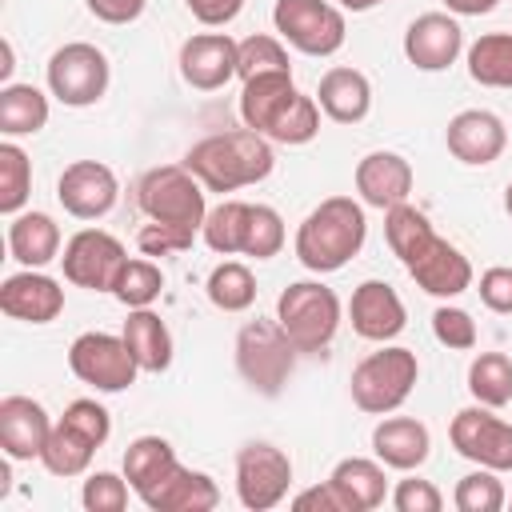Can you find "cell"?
I'll return each instance as SVG.
<instances>
[{"mask_svg": "<svg viewBox=\"0 0 512 512\" xmlns=\"http://www.w3.org/2000/svg\"><path fill=\"white\" fill-rule=\"evenodd\" d=\"M248 216H252V204L244 200H220L216 208H208L204 216V244L216 252V256H236L244 252V236H248Z\"/></svg>", "mask_w": 512, "mask_h": 512, "instance_id": "836d02e7", "label": "cell"}, {"mask_svg": "<svg viewBox=\"0 0 512 512\" xmlns=\"http://www.w3.org/2000/svg\"><path fill=\"white\" fill-rule=\"evenodd\" d=\"M432 336L444 344V348H456V352H468L476 348V320L472 312L456 308V304H440L432 312Z\"/></svg>", "mask_w": 512, "mask_h": 512, "instance_id": "ee69618b", "label": "cell"}, {"mask_svg": "<svg viewBox=\"0 0 512 512\" xmlns=\"http://www.w3.org/2000/svg\"><path fill=\"white\" fill-rule=\"evenodd\" d=\"M328 484L340 492V500H344L348 512H372V508H380L384 496H388L384 464H380V460H364V456H344V460L332 468Z\"/></svg>", "mask_w": 512, "mask_h": 512, "instance_id": "d4e9b609", "label": "cell"}, {"mask_svg": "<svg viewBox=\"0 0 512 512\" xmlns=\"http://www.w3.org/2000/svg\"><path fill=\"white\" fill-rule=\"evenodd\" d=\"M468 76L484 88H512V32H484L468 48Z\"/></svg>", "mask_w": 512, "mask_h": 512, "instance_id": "d6a6232c", "label": "cell"}, {"mask_svg": "<svg viewBox=\"0 0 512 512\" xmlns=\"http://www.w3.org/2000/svg\"><path fill=\"white\" fill-rule=\"evenodd\" d=\"M48 436H52V420L40 400L32 396L0 400V448L8 460H40Z\"/></svg>", "mask_w": 512, "mask_h": 512, "instance_id": "d6986e66", "label": "cell"}, {"mask_svg": "<svg viewBox=\"0 0 512 512\" xmlns=\"http://www.w3.org/2000/svg\"><path fill=\"white\" fill-rule=\"evenodd\" d=\"M316 132H320V104H316V96L296 92L292 104L268 128V140L272 144H308V140H316Z\"/></svg>", "mask_w": 512, "mask_h": 512, "instance_id": "ab89813d", "label": "cell"}, {"mask_svg": "<svg viewBox=\"0 0 512 512\" xmlns=\"http://www.w3.org/2000/svg\"><path fill=\"white\" fill-rule=\"evenodd\" d=\"M60 420H64V424H72L80 436H88L96 448L112 436V416H108V408H104V404H96V400H88V396H84V400H72V404L64 408V416H60Z\"/></svg>", "mask_w": 512, "mask_h": 512, "instance_id": "bcb514c9", "label": "cell"}, {"mask_svg": "<svg viewBox=\"0 0 512 512\" xmlns=\"http://www.w3.org/2000/svg\"><path fill=\"white\" fill-rule=\"evenodd\" d=\"M236 368L252 392L280 396L296 368V344L288 340L280 320H248L236 332Z\"/></svg>", "mask_w": 512, "mask_h": 512, "instance_id": "5b68a950", "label": "cell"}, {"mask_svg": "<svg viewBox=\"0 0 512 512\" xmlns=\"http://www.w3.org/2000/svg\"><path fill=\"white\" fill-rule=\"evenodd\" d=\"M48 124V96L36 84H4L0 88V132L32 136Z\"/></svg>", "mask_w": 512, "mask_h": 512, "instance_id": "f546056e", "label": "cell"}, {"mask_svg": "<svg viewBox=\"0 0 512 512\" xmlns=\"http://www.w3.org/2000/svg\"><path fill=\"white\" fill-rule=\"evenodd\" d=\"M392 508L396 512H440L444 508V496L432 480H420V476H408L392 488Z\"/></svg>", "mask_w": 512, "mask_h": 512, "instance_id": "7dc6e473", "label": "cell"}, {"mask_svg": "<svg viewBox=\"0 0 512 512\" xmlns=\"http://www.w3.org/2000/svg\"><path fill=\"white\" fill-rule=\"evenodd\" d=\"M0 308H4V316L24 320V324H52L64 312V288L52 276H44L40 268H24V272L4 276Z\"/></svg>", "mask_w": 512, "mask_h": 512, "instance_id": "ac0fdd59", "label": "cell"}, {"mask_svg": "<svg viewBox=\"0 0 512 512\" xmlns=\"http://www.w3.org/2000/svg\"><path fill=\"white\" fill-rule=\"evenodd\" d=\"M444 140H448V152H452L460 164L484 168V164H492V160L504 152L508 128H504V120H500L496 112H488V108H464V112H456V116L448 120Z\"/></svg>", "mask_w": 512, "mask_h": 512, "instance_id": "e0dca14e", "label": "cell"}, {"mask_svg": "<svg viewBox=\"0 0 512 512\" xmlns=\"http://www.w3.org/2000/svg\"><path fill=\"white\" fill-rule=\"evenodd\" d=\"M68 368L80 384L96 392H124L136 384V372H140L124 336H112V332H80L68 348Z\"/></svg>", "mask_w": 512, "mask_h": 512, "instance_id": "9c48e42d", "label": "cell"}, {"mask_svg": "<svg viewBox=\"0 0 512 512\" xmlns=\"http://www.w3.org/2000/svg\"><path fill=\"white\" fill-rule=\"evenodd\" d=\"M28 196H32V160L20 144L4 140L0 144V212L20 216Z\"/></svg>", "mask_w": 512, "mask_h": 512, "instance_id": "8d00e7d4", "label": "cell"}, {"mask_svg": "<svg viewBox=\"0 0 512 512\" xmlns=\"http://www.w3.org/2000/svg\"><path fill=\"white\" fill-rule=\"evenodd\" d=\"M8 252L24 268H44L60 260V224L48 212H20L8 224Z\"/></svg>", "mask_w": 512, "mask_h": 512, "instance_id": "484cf974", "label": "cell"}, {"mask_svg": "<svg viewBox=\"0 0 512 512\" xmlns=\"http://www.w3.org/2000/svg\"><path fill=\"white\" fill-rule=\"evenodd\" d=\"M448 440L464 460H472L480 468H492V472H512V424L492 416L488 404L460 408L452 416Z\"/></svg>", "mask_w": 512, "mask_h": 512, "instance_id": "7c38bea8", "label": "cell"}, {"mask_svg": "<svg viewBox=\"0 0 512 512\" xmlns=\"http://www.w3.org/2000/svg\"><path fill=\"white\" fill-rule=\"evenodd\" d=\"M204 184L184 168V164H160L152 172L140 176L136 184V200L140 212L148 220H164V224H184V228H204L208 204H204Z\"/></svg>", "mask_w": 512, "mask_h": 512, "instance_id": "8992f818", "label": "cell"}, {"mask_svg": "<svg viewBox=\"0 0 512 512\" xmlns=\"http://www.w3.org/2000/svg\"><path fill=\"white\" fill-rule=\"evenodd\" d=\"M272 24L280 40L304 56H332L344 48V36H348L344 8L328 0H276Z\"/></svg>", "mask_w": 512, "mask_h": 512, "instance_id": "52a82bcc", "label": "cell"}, {"mask_svg": "<svg viewBox=\"0 0 512 512\" xmlns=\"http://www.w3.org/2000/svg\"><path fill=\"white\" fill-rule=\"evenodd\" d=\"M292 484V460L284 448L268 440H248L236 452V496L252 512H268L288 496Z\"/></svg>", "mask_w": 512, "mask_h": 512, "instance_id": "30bf717a", "label": "cell"}, {"mask_svg": "<svg viewBox=\"0 0 512 512\" xmlns=\"http://www.w3.org/2000/svg\"><path fill=\"white\" fill-rule=\"evenodd\" d=\"M480 300H484V308H492V312H500V316H512V268H504V264H496V268H488L484 276H480Z\"/></svg>", "mask_w": 512, "mask_h": 512, "instance_id": "c3c4849f", "label": "cell"}, {"mask_svg": "<svg viewBox=\"0 0 512 512\" xmlns=\"http://www.w3.org/2000/svg\"><path fill=\"white\" fill-rule=\"evenodd\" d=\"M176 468H180V460L164 436H136L124 448V480L132 484V492L140 500H148Z\"/></svg>", "mask_w": 512, "mask_h": 512, "instance_id": "4316f807", "label": "cell"}, {"mask_svg": "<svg viewBox=\"0 0 512 512\" xmlns=\"http://www.w3.org/2000/svg\"><path fill=\"white\" fill-rule=\"evenodd\" d=\"M316 104L336 124H360L372 112V84L360 68H328L316 88Z\"/></svg>", "mask_w": 512, "mask_h": 512, "instance_id": "603a6c76", "label": "cell"}, {"mask_svg": "<svg viewBox=\"0 0 512 512\" xmlns=\"http://www.w3.org/2000/svg\"><path fill=\"white\" fill-rule=\"evenodd\" d=\"M452 504L460 512H500L508 504V496H504V484L496 480L492 468H476V472L460 476V484L452 492Z\"/></svg>", "mask_w": 512, "mask_h": 512, "instance_id": "60d3db41", "label": "cell"}, {"mask_svg": "<svg viewBox=\"0 0 512 512\" xmlns=\"http://www.w3.org/2000/svg\"><path fill=\"white\" fill-rule=\"evenodd\" d=\"M92 456H96V444L88 440V436H80L72 424H64V420H56L52 424V436H48V444H44V452H40V464L52 472V476H84L88 472V464H92Z\"/></svg>", "mask_w": 512, "mask_h": 512, "instance_id": "1f68e13d", "label": "cell"}, {"mask_svg": "<svg viewBox=\"0 0 512 512\" xmlns=\"http://www.w3.org/2000/svg\"><path fill=\"white\" fill-rule=\"evenodd\" d=\"M84 4H88V12H92L96 20H104V24H132V20L144 12L148 0H84Z\"/></svg>", "mask_w": 512, "mask_h": 512, "instance_id": "816d5d0a", "label": "cell"}, {"mask_svg": "<svg viewBox=\"0 0 512 512\" xmlns=\"http://www.w3.org/2000/svg\"><path fill=\"white\" fill-rule=\"evenodd\" d=\"M376 4H384V0H336V8H344V12H368Z\"/></svg>", "mask_w": 512, "mask_h": 512, "instance_id": "11a10c76", "label": "cell"}, {"mask_svg": "<svg viewBox=\"0 0 512 512\" xmlns=\"http://www.w3.org/2000/svg\"><path fill=\"white\" fill-rule=\"evenodd\" d=\"M460 48H464V32H460L456 16H448V12H424L404 32V56L420 72H444V68H452L456 56H460Z\"/></svg>", "mask_w": 512, "mask_h": 512, "instance_id": "9a60e30c", "label": "cell"}, {"mask_svg": "<svg viewBox=\"0 0 512 512\" xmlns=\"http://www.w3.org/2000/svg\"><path fill=\"white\" fill-rule=\"evenodd\" d=\"M184 168L208 192H236V188L268 180L276 168V156H272L268 136H260L252 128H232V132H216V136H204L200 144H192L184 156Z\"/></svg>", "mask_w": 512, "mask_h": 512, "instance_id": "6da1fadb", "label": "cell"}, {"mask_svg": "<svg viewBox=\"0 0 512 512\" xmlns=\"http://www.w3.org/2000/svg\"><path fill=\"white\" fill-rule=\"evenodd\" d=\"M184 8H188L200 24H208V28H224V24H232V20L240 16L244 0H184Z\"/></svg>", "mask_w": 512, "mask_h": 512, "instance_id": "681fc988", "label": "cell"}, {"mask_svg": "<svg viewBox=\"0 0 512 512\" xmlns=\"http://www.w3.org/2000/svg\"><path fill=\"white\" fill-rule=\"evenodd\" d=\"M180 76L200 92H216L236 76V40L228 32H196L180 44Z\"/></svg>", "mask_w": 512, "mask_h": 512, "instance_id": "2e32d148", "label": "cell"}, {"mask_svg": "<svg viewBox=\"0 0 512 512\" xmlns=\"http://www.w3.org/2000/svg\"><path fill=\"white\" fill-rule=\"evenodd\" d=\"M284 248V220L272 204H252L248 216V236H244V256L252 260H268Z\"/></svg>", "mask_w": 512, "mask_h": 512, "instance_id": "b9f144b4", "label": "cell"}, {"mask_svg": "<svg viewBox=\"0 0 512 512\" xmlns=\"http://www.w3.org/2000/svg\"><path fill=\"white\" fill-rule=\"evenodd\" d=\"M292 508H296V512H348L344 500H340V492H336L328 480L316 484V488L296 492V496H292Z\"/></svg>", "mask_w": 512, "mask_h": 512, "instance_id": "f907efd6", "label": "cell"}, {"mask_svg": "<svg viewBox=\"0 0 512 512\" xmlns=\"http://www.w3.org/2000/svg\"><path fill=\"white\" fill-rule=\"evenodd\" d=\"M12 68H16V64H12V44L4 40V44H0V80H4V84H8V76H12Z\"/></svg>", "mask_w": 512, "mask_h": 512, "instance_id": "db71d44e", "label": "cell"}, {"mask_svg": "<svg viewBox=\"0 0 512 512\" xmlns=\"http://www.w3.org/2000/svg\"><path fill=\"white\" fill-rule=\"evenodd\" d=\"M264 72H292L284 40L280 36H268V32H256V36L236 40V76L240 80H252V76H264Z\"/></svg>", "mask_w": 512, "mask_h": 512, "instance_id": "74e56055", "label": "cell"}, {"mask_svg": "<svg viewBox=\"0 0 512 512\" xmlns=\"http://www.w3.org/2000/svg\"><path fill=\"white\" fill-rule=\"evenodd\" d=\"M292 96H296L292 72H264V76L244 80V88H240V120H244V128L268 136V128L292 104Z\"/></svg>", "mask_w": 512, "mask_h": 512, "instance_id": "cb8c5ba5", "label": "cell"}, {"mask_svg": "<svg viewBox=\"0 0 512 512\" xmlns=\"http://www.w3.org/2000/svg\"><path fill=\"white\" fill-rule=\"evenodd\" d=\"M128 480L116 476V472H92L84 480V492H80V504L88 512H124L128 508Z\"/></svg>", "mask_w": 512, "mask_h": 512, "instance_id": "f6af8a7d", "label": "cell"}, {"mask_svg": "<svg viewBox=\"0 0 512 512\" xmlns=\"http://www.w3.org/2000/svg\"><path fill=\"white\" fill-rule=\"evenodd\" d=\"M384 240H388L392 256L408 268V264H412V260H416V256L436 240V232H432L428 216L404 200V204H396V208H388V212H384Z\"/></svg>", "mask_w": 512, "mask_h": 512, "instance_id": "4dcf8cb0", "label": "cell"}, {"mask_svg": "<svg viewBox=\"0 0 512 512\" xmlns=\"http://www.w3.org/2000/svg\"><path fill=\"white\" fill-rule=\"evenodd\" d=\"M468 392L476 396V404L504 408L512 400V356H504V352H480L468 364Z\"/></svg>", "mask_w": 512, "mask_h": 512, "instance_id": "d590c367", "label": "cell"}, {"mask_svg": "<svg viewBox=\"0 0 512 512\" xmlns=\"http://www.w3.org/2000/svg\"><path fill=\"white\" fill-rule=\"evenodd\" d=\"M368 236L364 208L352 196H328L320 200L296 228V260L308 272H340Z\"/></svg>", "mask_w": 512, "mask_h": 512, "instance_id": "7a4b0ae2", "label": "cell"}, {"mask_svg": "<svg viewBox=\"0 0 512 512\" xmlns=\"http://www.w3.org/2000/svg\"><path fill=\"white\" fill-rule=\"evenodd\" d=\"M276 320L296 352H324L340 328V296L320 280H296L280 292Z\"/></svg>", "mask_w": 512, "mask_h": 512, "instance_id": "277c9868", "label": "cell"}, {"mask_svg": "<svg viewBox=\"0 0 512 512\" xmlns=\"http://www.w3.org/2000/svg\"><path fill=\"white\" fill-rule=\"evenodd\" d=\"M196 240V228H184V224H164V220H152L136 232V248L144 256H176V252H188Z\"/></svg>", "mask_w": 512, "mask_h": 512, "instance_id": "7bdbcfd3", "label": "cell"}, {"mask_svg": "<svg viewBox=\"0 0 512 512\" xmlns=\"http://www.w3.org/2000/svg\"><path fill=\"white\" fill-rule=\"evenodd\" d=\"M164 292V276L152 260H128L116 276V288L112 296L124 304V308H152Z\"/></svg>", "mask_w": 512, "mask_h": 512, "instance_id": "f35d334b", "label": "cell"}, {"mask_svg": "<svg viewBox=\"0 0 512 512\" xmlns=\"http://www.w3.org/2000/svg\"><path fill=\"white\" fill-rule=\"evenodd\" d=\"M356 192L368 208H396L412 192V164L400 152H368L356 164Z\"/></svg>", "mask_w": 512, "mask_h": 512, "instance_id": "44dd1931", "label": "cell"}, {"mask_svg": "<svg viewBox=\"0 0 512 512\" xmlns=\"http://www.w3.org/2000/svg\"><path fill=\"white\" fill-rule=\"evenodd\" d=\"M408 276L428 292V296H440V300H452L460 292L472 288V264L468 256L448 244L444 236H436L412 264H408Z\"/></svg>", "mask_w": 512, "mask_h": 512, "instance_id": "ffe728a7", "label": "cell"}, {"mask_svg": "<svg viewBox=\"0 0 512 512\" xmlns=\"http://www.w3.org/2000/svg\"><path fill=\"white\" fill-rule=\"evenodd\" d=\"M416 376H420V360L412 348H400V344L380 348L352 368V380H348L352 404L368 416H388L412 396Z\"/></svg>", "mask_w": 512, "mask_h": 512, "instance_id": "3957f363", "label": "cell"}, {"mask_svg": "<svg viewBox=\"0 0 512 512\" xmlns=\"http://www.w3.org/2000/svg\"><path fill=\"white\" fill-rule=\"evenodd\" d=\"M44 80H48V92L64 104V108H88L96 104L104 92H108V56L96 48V44H84V40H72L64 48H56L48 56V68H44Z\"/></svg>", "mask_w": 512, "mask_h": 512, "instance_id": "ba28073f", "label": "cell"}, {"mask_svg": "<svg viewBox=\"0 0 512 512\" xmlns=\"http://www.w3.org/2000/svg\"><path fill=\"white\" fill-rule=\"evenodd\" d=\"M500 0H444V8L452 12V16H484V12H492Z\"/></svg>", "mask_w": 512, "mask_h": 512, "instance_id": "f5cc1de1", "label": "cell"}, {"mask_svg": "<svg viewBox=\"0 0 512 512\" xmlns=\"http://www.w3.org/2000/svg\"><path fill=\"white\" fill-rule=\"evenodd\" d=\"M504 212H508V216H512V184H508V188H504Z\"/></svg>", "mask_w": 512, "mask_h": 512, "instance_id": "9f6ffc18", "label": "cell"}, {"mask_svg": "<svg viewBox=\"0 0 512 512\" xmlns=\"http://www.w3.org/2000/svg\"><path fill=\"white\" fill-rule=\"evenodd\" d=\"M348 320H352L356 336L384 344V340H396L404 332L408 312H404L400 292L388 280H364V284H356V292L348 300Z\"/></svg>", "mask_w": 512, "mask_h": 512, "instance_id": "5bb4252c", "label": "cell"}, {"mask_svg": "<svg viewBox=\"0 0 512 512\" xmlns=\"http://www.w3.org/2000/svg\"><path fill=\"white\" fill-rule=\"evenodd\" d=\"M60 264H64V280L68 284L88 288V292H112L120 268L128 264V256H124V244L112 232L80 228L76 236H68Z\"/></svg>", "mask_w": 512, "mask_h": 512, "instance_id": "8fae6325", "label": "cell"}, {"mask_svg": "<svg viewBox=\"0 0 512 512\" xmlns=\"http://www.w3.org/2000/svg\"><path fill=\"white\" fill-rule=\"evenodd\" d=\"M208 300L220 308V312H248L256 304V276L248 264L240 260H220L212 272H208V284H204Z\"/></svg>", "mask_w": 512, "mask_h": 512, "instance_id": "e575fe53", "label": "cell"}, {"mask_svg": "<svg viewBox=\"0 0 512 512\" xmlns=\"http://www.w3.org/2000/svg\"><path fill=\"white\" fill-rule=\"evenodd\" d=\"M120 336H124L128 352L136 356L140 372H164L172 364V332L152 308H128Z\"/></svg>", "mask_w": 512, "mask_h": 512, "instance_id": "f1b7e54d", "label": "cell"}, {"mask_svg": "<svg viewBox=\"0 0 512 512\" xmlns=\"http://www.w3.org/2000/svg\"><path fill=\"white\" fill-rule=\"evenodd\" d=\"M220 504V488L208 472H192V468H176L148 500L144 508L152 512H212Z\"/></svg>", "mask_w": 512, "mask_h": 512, "instance_id": "83f0119b", "label": "cell"}, {"mask_svg": "<svg viewBox=\"0 0 512 512\" xmlns=\"http://www.w3.org/2000/svg\"><path fill=\"white\" fill-rule=\"evenodd\" d=\"M116 196H120L116 172L108 164H100V160H72L60 172V180H56V200L76 220H100V216H108L116 208Z\"/></svg>", "mask_w": 512, "mask_h": 512, "instance_id": "4fadbf2b", "label": "cell"}, {"mask_svg": "<svg viewBox=\"0 0 512 512\" xmlns=\"http://www.w3.org/2000/svg\"><path fill=\"white\" fill-rule=\"evenodd\" d=\"M428 448H432V436L416 416H384L372 428V452L384 468L416 472L428 460Z\"/></svg>", "mask_w": 512, "mask_h": 512, "instance_id": "7402d4cb", "label": "cell"}]
</instances>
